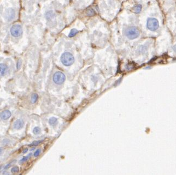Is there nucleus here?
Segmentation results:
<instances>
[{"label":"nucleus","mask_w":176,"mask_h":175,"mask_svg":"<svg viewBox=\"0 0 176 175\" xmlns=\"http://www.w3.org/2000/svg\"><path fill=\"white\" fill-rule=\"evenodd\" d=\"M61 61L65 66H70L74 61L73 55L70 53H64L61 56Z\"/></svg>","instance_id":"1"},{"label":"nucleus","mask_w":176,"mask_h":175,"mask_svg":"<svg viewBox=\"0 0 176 175\" xmlns=\"http://www.w3.org/2000/svg\"><path fill=\"white\" fill-rule=\"evenodd\" d=\"M140 31L136 27H130L126 30V36L130 40H134L140 36Z\"/></svg>","instance_id":"2"},{"label":"nucleus","mask_w":176,"mask_h":175,"mask_svg":"<svg viewBox=\"0 0 176 175\" xmlns=\"http://www.w3.org/2000/svg\"><path fill=\"white\" fill-rule=\"evenodd\" d=\"M147 26L149 30L152 31H155L159 28V23L156 19L151 18H149L147 20Z\"/></svg>","instance_id":"3"},{"label":"nucleus","mask_w":176,"mask_h":175,"mask_svg":"<svg viewBox=\"0 0 176 175\" xmlns=\"http://www.w3.org/2000/svg\"><path fill=\"white\" fill-rule=\"evenodd\" d=\"M66 77L64 74L61 72H57L54 74L53 76V81L57 85H61L65 81Z\"/></svg>","instance_id":"4"},{"label":"nucleus","mask_w":176,"mask_h":175,"mask_svg":"<svg viewBox=\"0 0 176 175\" xmlns=\"http://www.w3.org/2000/svg\"><path fill=\"white\" fill-rule=\"evenodd\" d=\"M23 32V29L19 25H14L10 29V33L14 37L20 36Z\"/></svg>","instance_id":"5"},{"label":"nucleus","mask_w":176,"mask_h":175,"mask_svg":"<svg viewBox=\"0 0 176 175\" xmlns=\"http://www.w3.org/2000/svg\"><path fill=\"white\" fill-rule=\"evenodd\" d=\"M24 122L22 119H17L15 122L14 123L13 127L14 129L19 130L21 129L24 127Z\"/></svg>","instance_id":"6"},{"label":"nucleus","mask_w":176,"mask_h":175,"mask_svg":"<svg viewBox=\"0 0 176 175\" xmlns=\"http://www.w3.org/2000/svg\"><path fill=\"white\" fill-rule=\"evenodd\" d=\"M12 115V113L9 110H4V111L1 113L0 116L1 118L4 120H7L9 119Z\"/></svg>","instance_id":"7"},{"label":"nucleus","mask_w":176,"mask_h":175,"mask_svg":"<svg viewBox=\"0 0 176 175\" xmlns=\"http://www.w3.org/2000/svg\"><path fill=\"white\" fill-rule=\"evenodd\" d=\"M15 17L14 11L12 9H8L6 12V18L8 20H12Z\"/></svg>","instance_id":"8"},{"label":"nucleus","mask_w":176,"mask_h":175,"mask_svg":"<svg viewBox=\"0 0 176 175\" xmlns=\"http://www.w3.org/2000/svg\"><path fill=\"white\" fill-rule=\"evenodd\" d=\"M8 67L3 63H0V75L4 76L7 72Z\"/></svg>","instance_id":"9"},{"label":"nucleus","mask_w":176,"mask_h":175,"mask_svg":"<svg viewBox=\"0 0 176 175\" xmlns=\"http://www.w3.org/2000/svg\"><path fill=\"white\" fill-rule=\"evenodd\" d=\"M38 98V95L36 93H33L31 98V102L32 104H34L37 101Z\"/></svg>","instance_id":"10"},{"label":"nucleus","mask_w":176,"mask_h":175,"mask_svg":"<svg viewBox=\"0 0 176 175\" xmlns=\"http://www.w3.org/2000/svg\"><path fill=\"white\" fill-rule=\"evenodd\" d=\"M95 14V12L93 8H89L86 10V15L89 17L93 16Z\"/></svg>","instance_id":"11"},{"label":"nucleus","mask_w":176,"mask_h":175,"mask_svg":"<svg viewBox=\"0 0 176 175\" xmlns=\"http://www.w3.org/2000/svg\"><path fill=\"white\" fill-rule=\"evenodd\" d=\"M142 10V7L140 4H137L133 7V10L136 13H139Z\"/></svg>","instance_id":"12"},{"label":"nucleus","mask_w":176,"mask_h":175,"mask_svg":"<svg viewBox=\"0 0 176 175\" xmlns=\"http://www.w3.org/2000/svg\"><path fill=\"white\" fill-rule=\"evenodd\" d=\"M57 119L56 117H51L50 119H49V123L52 126H54L57 123Z\"/></svg>","instance_id":"13"},{"label":"nucleus","mask_w":176,"mask_h":175,"mask_svg":"<svg viewBox=\"0 0 176 175\" xmlns=\"http://www.w3.org/2000/svg\"><path fill=\"white\" fill-rule=\"evenodd\" d=\"M78 32V30H77L76 29H72L70 32V34H69V37H73L75 35H76Z\"/></svg>","instance_id":"14"},{"label":"nucleus","mask_w":176,"mask_h":175,"mask_svg":"<svg viewBox=\"0 0 176 175\" xmlns=\"http://www.w3.org/2000/svg\"><path fill=\"white\" fill-rule=\"evenodd\" d=\"M43 142V140H39V141H36L32 142L31 144H30V146H37L40 145L41 143Z\"/></svg>","instance_id":"15"},{"label":"nucleus","mask_w":176,"mask_h":175,"mask_svg":"<svg viewBox=\"0 0 176 175\" xmlns=\"http://www.w3.org/2000/svg\"><path fill=\"white\" fill-rule=\"evenodd\" d=\"M40 132H41V129H40L38 127H35V128L33 129V134H35V135L38 134L40 133Z\"/></svg>","instance_id":"16"},{"label":"nucleus","mask_w":176,"mask_h":175,"mask_svg":"<svg viewBox=\"0 0 176 175\" xmlns=\"http://www.w3.org/2000/svg\"><path fill=\"white\" fill-rule=\"evenodd\" d=\"M31 155V154H30L29 155H27V156H26V157H24L23 158L21 159V160H20V163H23V162H25V161H27L29 158H30V155Z\"/></svg>","instance_id":"17"},{"label":"nucleus","mask_w":176,"mask_h":175,"mask_svg":"<svg viewBox=\"0 0 176 175\" xmlns=\"http://www.w3.org/2000/svg\"><path fill=\"white\" fill-rule=\"evenodd\" d=\"M19 171V168L18 166H14L11 170V172L12 173H16Z\"/></svg>","instance_id":"18"},{"label":"nucleus","mask_w":176,"mask_h":175,"mask_svg":"<svg viewBox=\"0 0 176 175\" xmlns=\"http://www.w3.org/2000/svg\"><path fill=\"white\" fill-rule=\"evenodd\" d=\"M41 152V149H37L36 151L34 153V156H35V157H38V155H40Z\"/></svg>","instance_id":"19"},{"label":"nucleus","mask_w":176,"mask_h":175,"mask_svg":"<svg viewBox=\"0 0 176 175\" xmlns=\"http://www.w3.org/2000/svg\"><path fill=\"white\" fill-rule=\"evenodd\" d=\"M21 61L19 60V61H18V62L17 63V70H20V68H21Z\"/></svg>","instance_id":"20"},{"label":"nucleus","mask_w":176,"mask_h":175,"mask_svg":"<svg viewBox=\"0 0 176 175\" xmlns=\"http://www.w3.org/2000/svg\"><path fill=\"white\" fill-rule=\"evenodd\" d=\"M133 64H127L126 66V68L127 70H131L133 68Z\"/></svg>","instance_id":"21"},{"label":"nucleus","mask_w":176,"mask_h":175,"mask_svg":"<svg viewBox=\"0 0 176 175\" xmlns=\"http://www.w3.org/2000/svg\"><path fill=\"white\" fill-rule=\"evenodd\" d=\"M10 165H11V163L9 164H8V165H7V166H6L4 168H5V169H7V168H10Z\"/></svg>","instance_id":"22"},{"label":"nucleus","mask_w":176,"mask_h":175,"mask_svg":"<svg viewBox=\"0 0 176 175\" xmlns=\"http://www.w3.org/2000/svg\"><path fill=\"white\" fill-rule=\"evenodd\" d=\"M2 152H3V149H2L1 147H0V155L2 154Z\"/></svg>","instance_id":"23"},{"label":"nucleus","mask_w":176,"mask_h":175,"mask_svg":"<svg viewBox=\"0 0 176 175\" xmlns=\"http://www.w3.org/2000/svg\"><path fill=\"white\" fill-rule=\"evenodd\" d=\"M27 151H28V149H25L24 150L23 153H27Z\"/></svg>","instance_id":"24"},{"label":"nucleus","mask_w":176,"mask_h":175,"mask_svg":"<svg viewBox=\"0 0 176 175\" xmlns=\"http://www.w3.org/2000/svg\"><path fill=\"white\" fill-rule=\"evenodd\" d=\"M173 50H174L175 51H176V45L173 46Z\"/></svg>","instance_id":"25"},{"label":"nucleus","mask_w":176,"mask_h":175,"mask_svg":"<svg viewBox=\"0 0 176 175\" xmlns=\"http://www.w3.org/2000/svg\"><path fill=\"white\" fill-rule=\"evenodd\" d=\"M1 166H0V169H1Z\"/></svg>","instance_id":"26"}]
</instances>
